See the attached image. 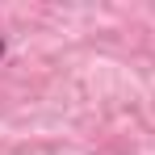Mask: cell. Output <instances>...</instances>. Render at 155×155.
I'll return each instance as SVG.
<instances>
[{
    "label": "cell",
    "mask_w": 155,
    "mask_h": 155,
    "mask_svg": "<svg viewBox=\"0 0 155 155\" xmlns=\"http://www.w3.org/2000/svg\"><path fill=\"white\" fill-rule=\"evenodd\" d=\"M4 51H8V42H4V38H0V59H4Z\"/></svg>",
    "instance_id": "1"
}]
</instances>
